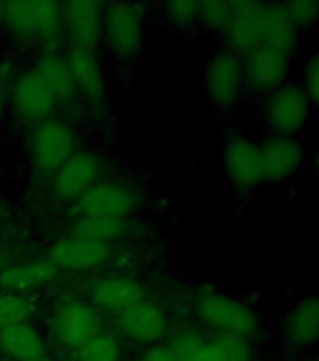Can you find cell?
Here are the masks:
<instances>
[{"mask_svg":"<svg viewBox=\"0 0 319 361\" xmlns=\"http://www.w3.org/2000/svg\"><path fill=\"white\" fill-rule=\"evenodd\" d=\"M235 11V2L227 0H207L199 2V21H203L214 32H224L227 23L231 21Z\"/></svg>","mask_w":319,"mask_h":361,"instance_id":"cell-31","label":"cell"},{"mask_svg":"<svg viewBox=\"0 0 319 361\" xmlns=\"http://www.w3.org/2000/svg\"><path fill=\"white\" fill-rule=\"evenodd\" d=\"M100 314L98 310L83 301H72L62 305L51 320V331L61 344L77 350L96 333H100Z\"/></svg>","mask_w":319,"mask_h":361,"instance_id":"cell-14","label":"cell"},{"mask_svg":"<svg viewBox=\"0 0 319 361\" xmlns=\"http://www.w3.org/2000/svg\"><path fill=\"white\" fill-rule=\"evenodd\" d=\"M56 276V267L49 259H32L0 271V290L4 293H21L47 286Z\"/></svg>","mask_w":319,"mask_h":361,"instance_id":"cell-21","label":"cell"},{"mask_svg":"<svg viewBox=\"0 0 319 361\" xmlns=\"http://www.w3.org/2000/svg\"><path fill=\"white\" fill-rule=\"evenodd\" d=\"M224 168L227 179L239 194H254L265 183L259 141L250 135H230L224 145Z\"/></svg>","mask_w":319,"mask_h":361,"instance_id":"cell-5","label":"cell"},{"mask_svg":"<svg viewBox=\"0 0 319 361\" xmlns=\"http://www.w3.org/2000/svg\"><path fill=\"white\" fill-rule=\"evenodd\" d=\"M0 106H2V89H0Z\"/></svg>","mask_w":319,"mask_h":361,"instance_id":"cell-40","label":"cell"},{"mask_svg":"<svg viewBox=\"0 0 319 361\" xmlns=\"http://www.w3.org/2000/svg\"><path fill=\"white\" fill-rule=\"evenodd\" d=\"M13 109L25 123L38 124L49 118L56 98L34 70L23 72L13 83Z\"/></svg>","mask_w":319,"mask_h":361,"instance_id":"cell-16","label":"cell"},{"mask_svg":"<svg viewBox=\"0 0 319 361\" xmlns=\"http://www.w3.org/2000/svg\"><path fill=\"white\" fill-rule=\"evenodd\" d=\"M286 16L293 28L301 36L314 32L319 28V2L318 0H293V2H282Z\"/></svg>","mask_w":319,"mask_h":361,"instance_id":"cell-27","label":"cell"},{"mask_svg":"<svg viewBox=\"0 0 319 361\" xmlns=\"http://www.w3.org/2000/svg\"><path fill=\"white\" fill-rule=\"evenodd\" d=\"M263 157L265 183H289L303 171L306 149L297 135L267 134L259 141Z\"/></svg>","mask_w":319,"mask_h":361,"instance_id":"cell-10","label":"cell"},{"mask_svg":"<svg viewBox=\"0 0 319 361\" xmlns=\"http://www.w3.org/2000/svg\"><path fill=\"white\" fill-rule=\"evenodd\" d=\"M128 230L126 220L117 219H94V216H79L73 222L72 235L85 237V239H92V241L109 243L123 237Z\"/></svg>","mask_w":319,"mask_h":361,"instance_id":"cell-25","label":"cell"},{"mask_svg":"<svg viewBox=\"0 0 319 361\" xmlns=\"http://www.w3.org/2000/svg\"><path fill=\"white\" fill-rule=\"evenodd\" d=\"M265 21H267V4L242 0L235 2V11L227 27L224 28V42L227 51L244 59L252 51L265 44Z\"/></svg>","mask_w":319,"mask_h":361,"instance_id":"cell-9","label":"cell"},{"mask_svg":"<svg viewBox=\"0 0 319 361\" xmlns=\"http://www.w3.org/2000/svg\"><path fill=\"white\" fill-rule=\"evenodd\" d=\"M111 258V247L107 243L92 241L79 235H68L49 248L47 259L56 269L89 271L101 267Z\"/></svg>","mask_w":319,"mask_h":361,"instance_id":"cell-15","label":"cell"},{"mask_svg":"<svg viewBox=\"0 0 319 361\" xmlns=\"http://www.w3.org/2000/svg\"><path fill=\"white\" fill-rule=\"evenodd\" d=\"M141 361H177L169 346H152L143 354Z\"/></svg>","mask_w":319,"mask_h":361,"instance_id":"cell-34","label":"cell"},{"mask_svg":"<svg viewBox=\"0 0 319 361\" xmlns=\"http://www.w3.org/2000/svg\"><path fill=\"white\" fill-rule=\"evenodd\" d=\"M4 23L25 39H55L62 25V4L53 0H13L4 6Z\"/></svg>","mask_w":319,"mask_h":361,"instance_id":"cell-4","label":"cell"},{"mask_svg":"<svg viewBox=\"0 0 319 361\" xmlns=\"http://www.w3.org/2000/svg\"><path fill=\"white\" fill-rule=\"evenodd\" d=\"M163 10L179 27H190L199 19V2L194 0H173L163 6Z\"/></svg>","mask_w":319,"mask_h":361,"instance_id":"cell-33","label":"cell"},{"mask_svg":"<svg viewBox=\"0 0 319 361\" xmlns=\"http://www.w3.org/2000/svg\"><path fill=\"white\" fill-rule=\"evenodd\" d=\"M77 361H118L120 344L111 333H96L94 337L75 350Z\"/></svg>","mask_w":319,"mask_h":361,"instance_id":"cell-26","label":"cell"},{"mask_svg":"<svg viewBox=\"0 0 319 361\" xmlns=\"http://www.w3.org/2000/svg\"><path fill=\"white\" fill-rule=\"evenodd\" d=\"M100 160L96 154L87 151H75L53 177L55 190L64 197H79L90 186L98 183L100 177Z\"/></svg>","mask_w":319,"mask_h":361,"instance_id":"cell-18","label":"cell"},{"mask_svg":"<svg viewBox=\"0 0 319 361\" xmlns=\"http://www.w3.org/2000/svg\"><path fill=\"white\" fill-rule=\"evenodd\" d=\"M0 350L15 361H30L44 355V338L30 324H17L0 331Z\"/></svg>","mask_w":319,"mask_h":361,"instance_id":"cell-22","label":"cell"},{"mask_svg":"<svg viewBox=\"0 0 319 361\" xmlns=\"http://www.w3.org/2000/svg\"><path fill=\"white\" fill-rule=\"evenodd\" d=\"M303 36L293 28L284 10V4H267V21H265V44L282 51L289 56H297Z\"/></svg>","mask_w":319,"mask_h":361,"instance_id":"cell-23","label":"cell"},{"mask_svg":"<svg viewBox=\"0 0 319 361\" xmlns=\"http://www.w3.org/2000/svg\"><path fill=\"white\" fill-rule=\"evenodd\" d=\"M261 115L270 134L301 135L312 121L314 109L299 81H287L263 96Z\"/></svg>","mask_w":319,"mask_h":361,"instance_id":"cell-2","label":"cell"},{"mask_svg":"<svg viewBox=\"0 0 319 361\" xmlns=\"http://www.w3.org/2000/svg\"><path fill=\"white\" fill-rule=\"evenodd\" d=\"M34 307L21 293L0 292V331L17 324H27Z\"/></svg>","mask_w":319,"mask_h":361,"instance_id":"cell-28","label":"cell"},{"mask_svg":"<svg viewBox=\"0 0 319 361\" xmlns=\"http://www.w3.org/2000/svg\"><path fill=\"white\" fill-rule=\"evenodd\" d=\"M104 38L118 56H132L143 42V11L139 4L113 2L104 11Z\"/></svg>","mask_w":319,"mask_h":361,"instance_id":"cell-11","label":"cell"},{"mask_svg":"<svg viewBox=\"0 0 319 361\" xmlns=\"http://www.w3.org/2000/svg\"><path fill=\"white\" fill-rule=\"evenodd\" d=\"M32 70L49 87L56 100H72L73 96L77 94L72 73H70V68H68V62L64 56L55 55V53L42 55L36 61V66Z\"/></svg>","mask_w":319,"mask_h":361,"instance_id":"cell-24","label":"cell"},{"mask_svg":"<svg viewBox=\"0 0 319 361\" xmlns=\"http://www.w3.org/2000/svg\"><path fill=\"white\" fill-rule=\"evenodd\" d=\"M211 341L224 361H258L256 341L237 335H216Z\"/></svg>","mask_w":319,"mask_h":361,"instance_id":"cell-29","label":"cell"},{"mask_svg":"<svg viewBox=\"0 0 319 361\" xmlns=\"http://www.w3.org/2000/svg\"><path fill=\"white\" fill-rule=\"evenodd\" d=\"M208 344V338L197 329H184L175 335L169 348L175 354L177 361H197L199 355Z\"/></svg>","mask_w":319,"mask_h":361,"instance_id":"cell-30","label":"cell"},{"mask_svg":"<svg viewBox=\"0 0 319 361\" xmlns=\"http://www.w3.org/2000/svg\"><path fill=\"white\" fill-rule=\"evenodd\" d=\"M197 318L216 335H237L256 341L263 335V320L252 305L230 293L208 290L194 301Z\"/></svg>","mask_w":319,"mask_h":361,"instance_id":"cell-1","label":"cell"},{"mask_svg":"<svg viewBox=\"0 0 319 361\" xmlns=\"http://www.w3.org/2000/svg\"><path fill=\"white\" fill-rule=\"evenodd\" d=\"M278 343L289 355L319 350V293H306L293 301L282 314Z\"/></svg>","mask_w":319,"mask_h":361,"instance_id":"cell-3","label":"cell"},{"mask_svg":"<svg viewBox=\"0 0 319 361\" xmlns=\"http://www.w3.org/2000/svg\"><path fill=\"white\" fill-rule=\"evenodd\" d=\"M301 87L308 96L314 113H319V49L310 53L301 68Z\"/></svg>","mask_w":319,"mask_h":361,"instance_id":"cell-32","label":"cell"},{"mask_svg":"<svg viewBox=\"0 0 319 361\" xmlns=\"http://www.w3.org/2000/svg\"><path fill=\"white\" fill-rule=\"evenodd\" d=\"M81 216L124 220L135 207L134 192L123 183L98 180L75 203Z\"/></svg>","mask_w":319,"mask_h":361,"instance_id":"cell-12","label":"cell"},{"mask_svg":"<svg viewBox=\"0 0 319 361\" xmlns=\"http://www.w3.org/2000/svg\"><path fill=\"white\" fill-rule=\"evenodd\" d=\"M75 152V132L61 118H45L30 134V158L42 173H55Z\"/></svg>","mask_w":319,"mask_h":361,"instance_id":"cell-6","label":"cell"},{"mask_svg":"<svg viewBox=\"0 0 319 361\" xmlns=\"http://www.w3.org/2000/svg\"><path fill=\"white\" fill-rule=\"evenodd\" d=\"M106 6L90 0H73L62 4V25L73 49L94 51L104 38Z\"/></svg>","mask_w":319,"mask_h":361,"instance_id":"cell-13","label":"cell"},{"mask_svg":"<svg viewBox=\"0 0 319 361\" xmlns=\"http://www.w3.org/2000/svg\"><path fill=\"white\" fill-rule=\"evenodd\" d=\"M66 62L75 90L85 96L90 104H100L106 96V78H104V70L94 51L72 47L66 56Z\"/></svg>","mask_w":319,"mask_h":361,"instance_id":"cell-20","label":"cell"},{"mask_svg":"<svg viewBox=\"0 0 319 361\" xmlns=\"http://www.w3.org/2000/svg\"><path fill=\"white\" fill-rule=\"evenodd\" d=\"M293 56L282 51L261 45L242 59L246 89L259 96H267L287 81H292Z\"/></svg>","mask_w":319,"mask_h":361,"instance_id":"cell-8","label":"cell"},{"mask_svg":"<svg viewBox=\"0 0 319 361\" xmlns=\"http://www.w3.org/2000/svg\"><path fill=\"white\" fill-rule=\"evenodd\" d=\"M92 301L98 309L109 314L120 316L135 305L145 301V288L132 276L111 275L96 282L92 290Z\"/></svg>","mask_w":319,"mask_h":361,"instance_id":"cell-17","label":"cell"},{"mask_svg":"<svg viewBox=\"0 0 319 361\" xmlns=\"http://www.w3.org/2000/svg\"><path fill=\"white\" fill-rule=\"evenodd\" d=\"M310 164H312V169H314V173L319 175V149L314 152V154H312V160H310Z\"/></svg>","mask_w":319,"mask_h":361,"instance_id":"cell-35","label":"cell"},{"mask_svg":"<svg viewBox=\"0 0 319 361\" xmlns=\"http://www.w3.org/2000/svg\"><path fill=\"white\" fill-rule=\"evenodd\" d=\"M304 361H319V360H318V357H315V355H312V357H306V360H304Z\"/></svg>","mask_w":319,"mask_h":361,"instance_id":"cell-39","label":"cell"},{"mask_svg":"<svg viewBox=\"0 0 319 361\" xmlns=\"http://www.w3.org/2000/svg\"><path fill=\"white\" fill-rule=\"evenodd\" d=\"M6 258H8V252H6V248H4V247H0V271L4 269Z\"/></svg>","mask_w":319,"mask_h":361,"instance_id":"cell-36","label":"cell"},{"mask_svg":"<svg viewBox=\"0 0 319 361\" xmlns=\"http://www.w3.org/2000/svg\"><path fill=\"white\" fill-rule=\"evenodd\" d=\"M117 318L120 331L135 343H156L168 331V316L160 305L149 299Z\"/></svg>","mask_w":319,"mask_h":361,"instance_id":"cell-19","label":"cell"},{"mask_svg":"<svg viewBox=\"0 0 319 361\" xmlns=\"http://www.w3.org/2000/svg\"><path fill=\"white\" fill-rule=\"evenodd\" d=\"M314 355H315V357H318V360H319V350H318V352H315V354H314Z\"/></svg>","mask_w":319,"mask_h":361,"instance_id":"cell-41","label":"cell"},{"mask_svg":"<svg viewBox=\"0 0 319 361\" xmlns=\"http://www.w3.org/2000/svg\"><path fill=\"white\" fill-rule=\"evenodd\" d=\"M4 6L6 4H2V2H0V23H4Z\"/></svg>","mask_w":319,"mask_h":361,"instance_id":"cell-37","label":"cell"},{"mask_svg":"<svg viewBox=\"0 0 319 361\" xmlns=\"http://www.w3.org/2000/svg\"><path fill=\"white\" fill-rule=\"evenodd\" d=\"M203 81L214 106L220 109H233L246 90L242 59L227 49L218 51L207 62Z\"/></svg>","mask_w":319,"mask_h":361,"instance_id":"cell-7","label":"cell"},{"mask_svg":"<svg viewBox=\"0 0 319 361\" xmlns=\"http://www.w3.org/2000/svg\"><path fill=\"white\" fill-rule=\"evenodd\" d=\"M30 361H51V360H47V357H44V355H42V357H36V360H30Z\"/></svg>","mask_w":319,"mask_h":361,"instance_id":"cell-38","label":"cell"}]
</instances>
